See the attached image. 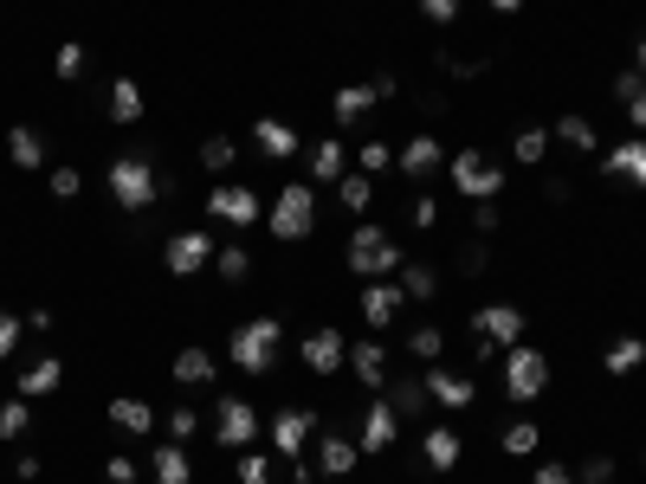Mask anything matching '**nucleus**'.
Segmentation results:
<instances>
[{
    "instance_id": "1",
    "label": "nucleus",
    "mask_w": 646,
    "mask_h": 484,
    "mask_svg": "<svg viewBox=\"0 0 646 484\" xmlns=\"http://www.w3.org/2000/svg\"><path fill=\"white\" fill-rule=\"evenodd\" d=\"M111 194H116V207H123V214H143L150 200L175 194V175L162 182V168H155V155H150V150L116 155V162H111Z\"/></svg>"
},
{
    "instance_id": "2",
    "label": "nucleus",
    "mask_w": 646,
    "mask_h": 484,
    "mask_svg": "<svg viewBox=\"0 0 646 484\" xmlns=\"http://www.w3.org/2000/svg\"><path fill=\"white\" fill-rule=\"evenodd\" d=\"M543 388H550V356L511 342V349H504V401L531 408V401H543Z\"/></svg>"
},
{
    "instance_id": "3",
    "label": "nucleus",
    "mask_w": 646,
    "mask_h": 484,
    "mask_svg": "<svg viewBox=\"0 0 646 484\" xmlns=\"http://www.w3.org/2000/svg\"><path fill=\"white\" fill-rule=\"evenodd\" d=\"M278 342H285V330H278V317H253V323H239L227 342V356L239 362L246 374H271V362H278Z\"/></svg>"
},
{
    "instance_id": "4",
    "label": "nucleus",
    "mask_w": 646,
    "mask_h": 484,
    "mask_svg": "<svg viewBox=\"0 0 646 484\" xmlns=\"http://www.w3.org/2000/svg\"><path fill=\"white\" fill-rule=\"evenodd\" d=\"M349 271H362V278L401 271V246H394V233H388V226H356V239H349Z\"/></svg>"
},
{
    "instance_id": "5",
    "label": "nucleus",
    "mask_w": 646,
    "mask_h": 484,
    "mask_svg": "<svg viewBox=\"0 0 646 484\" xmlns=\"http://www.w3.org/2000/svg\"><path fill=\"white\" fill-rule=\"evenodd\" d=\"M310 226H317V194L305 182L278 187V200H271V239H305Z\"/></svg>"
},
{
    "instance_id": "6",
    "label": "nucleus",
    "mask_w": 646,
    "mask_h": 484,
    "mask_svg": "<svg viewBox=\"0 0 646 484\" xmlns=\"http://www.w3.org/2000/svg\"><path fill=\"white\" fill-rule=\"evenodd\" d=\"M447 175H453V187L459 194H472V200H498V194H504V168L485 162L479 150H459L453 162H447Z\"/></svg>"
},
{
    "instance_id": "7",
    "label": "nucleus",
    "mask_w": 646,
    "mask_h": 484,
    "mask_svg": "<svg viewBox=\"0 0 646 484\" xmlns=\"http://www.w3.org/2000/svg\"><path fill=\"white\" fill-rule=\"evenodd\" d=\"M214 440L221 446H253L259 440V408L246 401V394H221V413H214Z\"/></svg>"
},
{
    "instance_id": "8",
    "label": "nucleus",
    "mask_w": 646,
    "mask_h": 484,
    "mask_svg": "<svg viewBox=\"0 0 646 484\" xmlns=\"http://www.w3.org/2000/svg\"><path fill=\"white\" fill-rule=\"evenodd\" d=\"M214 233H201V226H188V233H175L168 246H162V265H168V278H194L201 265H214Z\"/></svg>"
},
{
    "instance_id": "9",
    "label": "nucleus",
    "mask_w": 646,
    "mask_h": 484,
    "mask_svg": "<svg viewBox=\"0 0 646 484\" xmlns=\"http://www.w3.org/2000/svg\"><path fill=\"white\" fill-rule=\"evenodd\" d=\"M472 336L492 342V349H511V342H524V310L517 303H485V310H472Z\"/></svg>"
},
{
    "instance_id": "10",
    "label": "nucleus",
    "mask_w": 646,
    "mask_h": 484,
    "mask_svg": "<svg viewBox=\"0 0 646 484\" xmlns=\"http://www.w3.org/2000/svg\"><path fill=\"white\" fill-rule=\"evenodd\" d=\"M427 401H440L447 413H465V408H479V381L440 369V362H427Z\"/></svg>"
},
{
    "instance_id": "11",
    "label": "nucleus",
    "mask_w": 646,
    "mask_h": 484,
    "mask_svg": "<svg viewBox=\"0 0 646 484\" xmlns=\"http://www.w3.org/2000/svg\"><path fill=\"white\" fill-rule=\"evenodd\" d=\"M207 214L227 220V226H253V220H266V200H259L253 187H214V194H207Z\"/></svg>"
},
{
    "instance_id": "12",
    "label": "nucleus",
    "mask_w": 646,
    "mask_h": 484,
    "mask_svg": "<svg viewBox=\"0 0 646 484\" xmlns=\"http://www.w3.org/2000/svg\"><path fill=\"white\" fill-rule=\"evenodd\" d=\"M298 356H305V369H310V374H337L342 362H349V342H342V336L324 323V330H310L305 342H298Z\"/></svg>"
},
{
    "instance_id": "13",
    "label": "nucleus",
    "mask_w": 646,
    "mask_h": 484,
    "mask_svg": "<svg viewBox=\"0 0 646 484\" xmlns=\"http://www.w3.org/2000/svg\"><path fill=\"white\" fill-rule=\"evenodd\" d=\"M310 426H317V413H310V408H278V413H271V446L285 452V459H305Z\"/></svg>"
},
{
    "instance_id": "14",
    "label": "nucleus",
    "mask_w": 646,
    "mask_h": 484,
    "mask_svg": "<svg viewBox=\"0 0 646 484\" xmlns=\"http://www.w3.org/2000/svg\"><path fill=\"white\" fill-rule=\"evenodd\" d=\"M362 323H369V330H388V323H394V317H401V303H408V291H401V285H381V278H369V285H362Z\"/></svg>"
},
{
    "instance_id": "15",
    "label": "nucleus",
    "mask_w": 646,
    "mask_h": 484,
    "mask_svg": "<svg viewBox=\"0 0 646 484\" xmlns=\"http://www.w3.org/2000/svg\"><path fill=\"white\" fill-rule=\"evenodd\" d=\"M394 433H401V413L388 408V401H369V413H362V433H356V446H362V452H388V446H394Z\"/></svg>"
},
{
    "instance_id": "16",
    "label": "nucleus",
    "mask_w": 646,
    "mask_h": 484,
    "mask_svg": "<svg viewBox=\"0 0 646 484\" xmlns=\"http://www.w3.org/2000/svg\"><path fill=\"white\" fill-rule=\"evenodd\" d=\"M440 162H447V143H440V136H414L408 150L394 155V168H401L408 182H427V175H433Z\"/></svg>"
},
{
    "instance_id": "17",
    "label": "nucleus",
    "mask_w": 646,
    "mask_h": 484,
    "mask_svg": "<svg viewBox=\"0 0 646 484\" xmlns=\"http://www.w3.org/2000/svg\"><path fill=\"white\" fill-rule=\"evenodd\" d=\"M602 175L608 182H627V187H646V143H614L602 155Z\"/></svg>"
},
{
    "instance_id": "18",
    "label": "nucleus",
    "mask_w": 646,
    "mask_h": 484,
    "mask_svg": "<svg viewBox=\"0 0 646 484\" xmlns=\"http://www.w3.org/2000/svg\"><path fill=\"white\" fill-rule=\"evenodd\" d=\"M253 143L266 150V162H291V155H298V130L278 123V116H259V123H253Z\"/></svg>"
},
{
    "instance_id": "19",
    "label": "nucleus",
    "mask_w": 646,
    "mask_h": 484,
    "mask_svg": "<svg viewBox=\"0 0 646 484\" xmlns=\"http://www.w3.org/2000/svg\"><path fill=\"white\" fill-rule=\"evenodd\" d=\"M376 104H381V97H376V84H342L337 97H330V111H337L342 130H356V123L376 111Z\"/></svg>"
},
{
    "instance_id": "20",
    "label": "nucleus",
    "mask_w": 646,
    "mask_h": 484,
    "mask_svg": "<svg viewBox=\"0 0 646 484\" xmlns=\"http://www.w3.org/2000/svg\"><path fill=\"white\" fill-rule=\"evenodd\" d=\"M349 369H356L362 388H381V381H388V349H381L376 336H369V342H349Z\"/></svg>"
},
{
    "instance_id": "21",
    "label": "nucleus",
    "mask_w": 646,
    "mask_h": 484,
    "mask_svg": "<svg viewBox=\"0 0 646 484\" xmlns=\"http://www.w3.org/2000/svg\"><path fill=\"white\" fill-rule=\"evenodd\" d=\"M65 388V362L59 356H39L33 369L20 374V401H39V394H59Z\"/></svg>"
},
{
    "instance_id": "22",
    "label": "nucleus",
    "mask_w": 646,
    "mask_h": 484,
    "mask_svg": "<svg viewBox=\"0 0 646 484\" xmlns=\"http://www.w3.org/2000/svg\"><path fill=\"white\" fill-rule=\"evenodd\" d=\"M459 433L453 426H427V440H420V465H433V472H453L459 465Z\"/></svg>"
},
{
    "instance_id": "23",
    "label": "nucleus",
    "mask_w": 646,
    "mask_h": 484,
    "mask_svg": "<svg viewBox=\"0 0 646 484\" xmlns=\"http://www.w3.org/2000/svg\"><path fill=\"white\" fill-rule=\"evenodd\" d=\"M150 472H155V484H188L194 465H188V452H182V440L155 446V452H150Z\"/></svg>"
},
{
    "instance_id": "24",
    "label": "nucleus",
    "mask_w": 646,
    "mask_h": 484,
    "mask_svg": "<svg viewBox=\"0 0 646 484\" xmlns=\"http://www.w3.org/2000/svg\"><path fill=\"white\" fill-rule=\"evenodd\" d=\"M310 182H324V187H337L342 182V143L337 136H324V143H310Z\"/></svg>"
},
{
    "instance_id": "25",
    "label": "nucleus",
    "mask_w": 646,
    "mask_h": 484,
    "mask_svg": "<svg viewBox=\"0 0 646 484\" xmlns=\"http://www.w3.org/2000/svg\"><path fill=\"white\" fill-rule=\"evenodd\" d=\"M317 459H324V472H330V478H349V472H356V459H362V446H356V440H342V433H324Z\"/></svg>"
},
{
    "instance_id": "26",
    "label": "nucleus",
    "mask_w": 646,
    "mask_h": 484,
    "mask_svg": "<svg viewBox=\"0 0 646 484\" xmlns=\"http://www.w3.org/2000/svg\"><path fill=\"white\" fill-rule=\"evenodd\" d=\"M104 111H111L116 123H143V84H136V78H116L111 97H104Z\"/></svg>"
},
{
    "instance_id": "27",
    "label": "nucleus",
    "mask_w": 646,
    "mask_h": 484,
    "mask_svg": "<svg viewBox=\"0 0 646 484\" xmlns=\"http://www.w3.org/2000/svg\"><path fill=\"white\" fill-rule=\"evenodd\" d=\"M614 97H621L627 123H634V130H646V78L640 72H621V78H614Z\"/></svg>"
},
{
    "instance_id": "28",
    "label": "nucleus",
    "mask_w": 646,
    "mask_h": 484,
    "mask_svg": "<svg viewBox=\"0 0 646 484\" xmlns=\"http://www.w3.org/2000/svg\"><path fill=\"white\" fill-rule=\"evenodd\" d=\"M111 426H123V433H136V440H143V433H155V408L123 394V401H111Z\"/></svg>"
},
{
    "instance_id": "29",
    "label": "nucleus",
    "mask_w": 646,
    "mask_h": 484,
    "mask_svg": "<svg viewBox=\"0 0 646 484\" xmlns=\"http://www.w3.org/2000/svg\"><path fill=\"white\" fill-rule=\"evenodd\" d=\"M640 362H646V342H640V336H614L608 356H602V369H608V374H634Z\"/></svg>"
},
{
    "instance_id": "30",
    "label": "nucleus",
    "mask_w": 646,
    "mask_h": 484,
    "mask_svg": "<svg viewBox=\"0 0 646 484\" xmlns=\"http://www.w3.org/2000/svg\"><path fill=\"white\" fill-rule=\"evenodd\" d=\"M7 155H13L20 168H39V162H45V143H39V130L13 123V130H7Z\"/></svg>"
},
{
    "instance_id": "31",
    "label": "nucleus",
    "mask_w": 646,
    "mask_h": 484,
    "mask_svg": "<svg viewBox=\"0 0 646 484\" xmlns=\"http://www.w3.org/2000/svg\"><path fill=\"white\" fill-rule=\"evenodd\" d=\"M175 381H182V388H207V381H214V356H207V349H182V356H175Z\"/></svg>"
},
{
    "instance_id": "32",
    "label": "nucleus",
    "mask_w": 646,
    "mask_h": 484,
    "mask_svg": "<svg viewBox=\"0 0 646 484\" xmlns=\"http://www.w3.org/2000/svg\"><path fill=\"white\" fill-rule=\"evenodd\" d=\"M556 136H563V143H570V150H582V155H595L602 150V136H595V123H588V116H556Z\"/></svg>"
},
{
    "instance_id": "33",
    "label": "nucleus",
    "mask_w": 646,
    "mask_h": 484,
    "mask_svg": "<svg viewBox=\"0 0 646 484\" xmlns=\"http://www.w3.org/2000/svg\"><path fill=\"white\" fill-rule=\"evenodd\" d=\"M337 200L349 207V214H369V200H376V175H362V168H356V175H342Z\"/></svg>"
},
{
    "instance_id": "34",
    "label": "nucleus",
    "mask_w": 646,
    "mask_h": 484,
    "mask_svg": "<svg viewBox=\"0 0 646 484\" xmlns=\"http://www.w3.org/2000/svg\"><path fill=\"white\" fill-rule=\"evenodd\" d=\"M388 408L401 413V420H408V413H420V408H427V381H420V374H401V381L388 388Z\"/></svg>"
},
{
    "instance_id": "35",
    "label": "nucleus",
    "mask_w": 646,
    "mask_h": 484,
    "mask_svg": "<svg viewBox=\"0 0 646 484\" xmlns=\"http://www.w3.org/2000/svg\"><path fill=\"white\" fill-rule=\"evenodd\" d=\"M401 291H408V303H427L440 291V271L433 265H401Z\"/></svg>"
},
{
    "instance_id": "36",
    "label": "nucleus",
    "mask_w": 646,
    "mask_h": 484,
    "mask_svg": "<svg viewBox=\"0 0 646 484\" xmlns=\"http://www.w3.org/2000/svg\"><path fill=\"white\" fill-rule=\"evenodd\" d=\"M536 446H543L536 420H511V426H504V452H511V459H531Z\"/></svg>"
},
{
    "instance_id": "37",
    "label": "nucleus",
    "mask_w": 646,
    "mask_h": 484,
    "mask_svg": "<svg viewBox=\"0 0 646 484\" xmlns=\"http://www.w3.org/2000/svg\"><path fill=\"white\" fill-rule=\"evenodd\" d=\"M214 265H221V278H227V285H246V278H253V253H246V246H221Z\"/></svg>"
},
{
    "instance_id": "38",
    "label": "nucleus",
    "mask_w": 646,
    "mask_h": 484,
    "mask_svg": "<svg viewBox=\"0 0 646 484\" xmlns=\"http://www.w3.org/2000/svg\"><path fill=\"white\" fill-rule=\"evenodd\" d=\"M27 426H33V408H27L20 394H13V401H0V440H20Z\"/></svg>"
},
{
    "instance_id": "39",
    "label": "nucleus",
    "mask_w": 646,
    "mask_h": 484,
    "mask_svg": "<svg viewBox=\"0 0 646 484\" xmlns=\"http://www.w3.org/2000/svg\"><path fill=\"white\" fill-rule=\"evenodd\" d=\"M408 349H414L420 362H440V356H447V330H433V323H420V330L408 336Z\"/></svg>"
},
{
    "instance_id": "40",
    "label": "nucleus",
    "mask_w": 646,
    "mask_h": 484,
    "mask_svg": "<svg viewBox=\"0 0 646 484\" xmlns=\"http://www.w3.org/2000/svg\"><path fill=\"white\" fill-rule=\"evenodd\" d=\"M233 155H239V150H233L227 136H207V143H201V168H207V175H227Z\"/></svg>"
},
{
    "instance_id": "41",
    "label": "nucleus",
    "mask_w": 646,
    "mask_h": 484,
    "mask_svg": "<svg viewBox=\"0 0 646 484\" xmlns=\"http://www.w3.org/2000/svg\"><path fill=\"white\" fill-rule=\"evenodd\" d=\"M543 150H550V136H543V130H517V136H511V155H517V162H524V168H531V162H543Z\"/></svg>"
},
{
    "instance_id": "42",
    "label": "nucleus",
    "mask_w": 646,
    "mask_h": 484,
    "mask_svg": "<svg viewBox=\"0 0 646 484\" xmlns=\"http://www.w3.org/2000/svg\"><path fill=\"white\" fill-rule=\"evenodd\" d=\"M52 72L65 78V84H72V78H84V45H78V39H65V45L52 52Z\"/></svg>"
},
{
    "instance_id": "43",
    "label": "nucleus",
    "mask_w": 646,
    "mask_h": 484,
    "mask_svg": "<svg viewBox=\"0 0 646 484\" xmlns=\"http://www.w3.org/2000/svg\"><path fill=\"white\" fill-rule=\"evenodd\" d=\"M239 484H271V459L266 452H239Z\"/></svg>"
},
{
    "instance_id": "44",
    "label": "nucleus",
    "mask_w": 646,
    "mask_h": 484,
    "mask_svg": "<svg viewBox=\"0 0 646 484\" xmlns=\"http://www.w3.org/2000/svg\"><path fill=\"white\" fill-rule=\"evenodd\" d=\"M356 162H362V175H381V168H394V150H388V143H362Z\"/></svg>"
},
{
    "instance_id": "45",
    "label": "nucleus",
    "mask_w": 646,
    "mask_h": 484,
    "mask_svg": "<svg viewBox=\"0 0 646 484\" xmlns=\"http://www.w3.org/2000/svg\"><path fill=\"white\" fill-rule=\"evenodd\" d=\"M485 265H492V253H485V239L472 233V246H459V271H465V278H479Z\"/></svg>"
},
{
    "instance_id": "46",
    "label": "nucleus",
    "mask_w": 646,
    "mask_h": 484,
    "mask_svg": "<svg viewBox=\"0 0 646 484\" xmlns=\"http://www.w3.org/2000/svg\"><path fill=\"white\" fill-rule=\"evenodd\" d=\"M20 336H27V323H20L13 310H0V362H7L13 349H20Z\"/></svg>"
},
{
    "instance_id": "47",
    "label": "nucleus",
    "mask_w": 646,
    "mask_h": 484,
    "mask_svg": "<svg viewBox=\"0 0 646 484\" xmlns=\"http://www.w3.org/2000/svg\"><path fill=\"white\" fill-rule=\"evenodd\" d=\"M194 426H201V420H194V408H175V413H168V440H182V446H188Z\"/></svg>"
},
{
    "instance_id": "48",
    "label": "nucleus",
    "mask_w": 646,
    "mask_h": 484,
    "mask_svg": "<svg viewBox=\"0 0 646 484\" xmlns=\"http://www.w3.org/2000/svg\"><path fill=\"white\" fill-rule=\"evenodd\" d=\"M420 13H427L433 27H453V20H459V0H420Z\"/></svg>"
},
{
    "instance_id": "49",
    "label": "nucleus",
    "mask_w": 646,
    "mask_h": 484,
    "mask_svg": "<svg viewBox=\"0 0 646 484\" xmlns=\"http://www.w3.org/2000/svg\"><path fill=\"white\" fill-rule=\"evenodd\" d=\"M45 187H52L59 200H72L78 187H84V175H78V168H52V182H45Z\"/></svg>"
},
{
    "instance_id": "50",
    "label": "nucleus",
    "mask_w": 646,
    "mask_h": 484,
    "mask_svg": "<svg viewBox=\"0 0 646 484\" xmlns=\"http://www.w3.org/2000/svg\"><path fill=\"white\" fill-rule=\"evenodd\" d=\"M472 207H479V220H472V226H479V239H492L498 226H504V214H498V200H472Z\"/></svg>"
},
{
    "instance_id": "51",
    "label": "nucleus",
    "mask_w": 646,
    "mask_h": 484,
    "mask_svg": "<svg viewBox=\"0 0 646 484\" xmlns=\"http://www.w3.org/2000/svg\"><path fill=\"white\" fill-rule=\"evenodd\" d=\"M608 478H614V459H602V452L582 459V484H608Z\"/></svg>"
},
{
    "instance_id": "52",
    "label": "nucleus",
    "mask_w": 646,
    "mask_h": 484,
    "mask_svg": "<svg viewBox=\"0 0 646 484\" xmlns=\"http://www.w3.org/2000/svg\"><path fill=\"white\" fill-rule=\"evenodd\" d=\"M414 226H420V233H433V226H440V200H433V194H420V200H414Z\"/></svg>"
},
{
    "instance_id": "53",
    "label": "nucleus",
    "mask_w": 646,
    "mask_h": 484,
    "mask_svg": "<svg viewBox=\"0 0 646 484\" xmlns=\"http://www.w3.org/2000/svg\"><path fill=\"white\" fill-rule=\"evenodd\" d=\"M536 484H575V472L563 459H550V465H536Z\"/></svg>"
},
{
    "instance_id": "54",
    "label": "nucleus",
    "mask_w": 646,
    "mask_h": 484,
    "mask_svg": "<svg viewBox=\"0 0 646 484\" xmlns=\"http://www.w3.org/2000/svg\"><path fill=\"white\" fill-rule=\"evenodd\" d=\"M104 478H111V484H136V459H111V465H104Z\"/></svg>"
},
{
    "instance_id": "55",
    "label": "nucleus",
    "mask_w": 646,
    "mask_h": 484,
    "mask_svg": "<svg viewBox=\"0 0 646 484\" xmlns=\"http://www.w3.org/2000/svg\"><path fill=\"white\" fill-rule=\"evenodd\" d=\"M570 194H575V187H570V182H563V175H556V182L543 187V200H550V207H563V200H570Z\"/></svg>"
},
{
    "instance_id": "56",
    "label": "nucleus",
    "mask_w": 646,
    "mask_h": 484,
    "mask_svg": "<svg viewBox=\"0 0 646 484\" xmlns=\"http://www.w3.org/2000/svg\"><path fill=\"white\" fill-rule=\"evenodd\" d=\"M317 472H310V459H291V484H310Z\"/></svg>"
},
{
    "instance_id": "57",
    "label": "nucleus",
    "mask_w": 646,
    "mask_h": 484,
    "mask_svg": "<svg viewBox=\"0 0 646 484\" xmlns=\"http://www.w3.org/2000/svg\"><path fill=\"white\" fill-rule=\"evenodd\" d=\"M634 65H640V78H646V33L634 39Z\"/></svg>"
},
{
    "instance_id": "58",
    "label": "nucleus",
    "mask_w": 646,
    "mask_h": 484,
    "mask_svg": "<svg viewBox=\"0 0 646 484\" xmlns=\"http://www.w3.org/2000/svg\"><path fill=\"white\" fill-rule=\"evenodd\" d=\"M498 13H517V7H524V0H492Z\"/></svg>"
},
{
    "instance_id": "59",
    "label": "nucleus",
    "mask_w": 646,
    "mask_h": 484,
    "mask_svg": "<svg viewBox=\"0 0 646 484\" xmlns=\"http://www.w3.org/2000/svg\"><path fill=\"white\" fill-rule=\"evenodd\" d=\"M640 459H646V452H640Z\"/></svg>"
}]
</instances>
